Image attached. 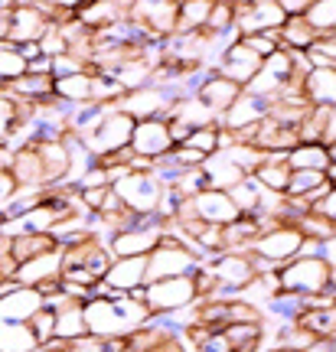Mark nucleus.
Here are the masks:
<instances>
[{
	"mask_svg": "<svg viewBox=\"0 0 336 352\" xmlns=\"http://www.w3.org/2000/svg\"><path fill=\"white\" fill-rule=\"evenodd\" d=\"M82 316H85V327L92 336L121 340V336H131V333L147 327L150 310L144 307V300H134L131 294H125V297H118V300L82 303Z\"/></svg>",
	"mask_w": 336,
	"mask_h": 352,
	"instance_id": "1",
	"label": "nucleus"
},
{
	"mask_svg": "<svg viewBox=\"0 0 336 352\" xmlns=\"http://www.w3.org/2000/svg\"><path fill=\"white\" fill-rule=\"evenodd\" d=\"M281 294H297V297H313L333 284V267L317 258H294L277 267Z\"/></svg>",
	"mask_w": 336,
	"mask_h": 352,
	"instance_id": "2",
	"label": "nucleus"
},
{
	"mask_svg": "<svg viewBox=\"0 0 336 352\" xmlns=\"http://www.w3.org/2000/svg\"><path fill=\"white\" fill-rule=\"evenodd\" d=\"M196 267H200V261L176 239H170L167 228H163L160 245L147 254V284H154V280H170V277H193Z\"/></svg>",
	"mask_w": 336,
	"mask_h": 352,
	"instance_id": "3",
	"label": "nucleus"
},
{
	"mask_svg": "<svg viewBox=\"0 0 336 352\" xmlns=\"http://www.w3.org/2000/svg\"><path fill=\"white\" fill-rule=\"evenodd\" d=\"M112 189H114V196L125 202L127 212L147 215V212H157L160 196L167 186H160V183L154 179V173H131V170H127L125 176L114 179Z\"/></svg>",
	"mask_w": 336,
	"mask_h": 352,
	"instance_id": "4",
	"label": "nucleus"
},
{
	"mask_svg": "<svg viewBox=\"0 0 336 352\" xmlns=\"http://www.w3.org/2000/svg\"><path fill=\"white\" fill-rule=\"evenodd\" d=\"M193 303H196L193 277H170V280L144 284V307L150 310V316L176 314V310H187V307H193Z\"/></svg>",
	"mask_w": 336,
	"mask_h": 352,
	"instance_id": "5",
	"label": "nucleus"
},
{
	"mask_svg": "<svg viewBox=\"0 0 336 352\" xmlns=\"http://www.w3.org/2000/svg\"><path fill=\"white\" fill-rule=\"evenodd\" d=\"M300 241H304V235H300L294 226H274V228L262 232L258 239L251 241L245 254L264 258V261H271L274 267H281V264H287V261H294V258H297Z\"/></svg>",
	"mask_w": 336,
	"mask_h": 352,
	"instance_id": "6",
	"label": "nucleus"
},
{
	"mask_svg": "<svg viewBox=\"0 0 336 352\" xmlns=\"http://www.w3.org/2000/svg\"><path fill=\"white\" fill-rule=\"evenodd\" d=\"M131 134H134V121L127 114H121L118 108H112L105 114V121L95 127V134L85 138V147L92 151L95 160H101V157H112V153L125 151L131 144Z\"/></svg>",
	"mask_w": 336,
	"mask_h": 352,
	"instance_id": "7",
	"label": "nucleus"
},
{
	"mask_svg": "<svg viewBox=\"0 0 336 352\" xmlns=\"http://www.w3.org/2000/svg\"><path fill=\"white\" fill-rule=\"evenodd\" d=\"M114 108L121 114H127L131 121H150V118H163L167 121V111L174 108V98L163 91V88H134V91H125L121 98L114 101Z\"/></svg>",
	"mask_w": 336,
	"mask_h": 352,
	"instance_id": "8",
	"label": "nucleus"
},
{
	"mask_svg": "<svg viewBox=\"0 0 336 352\" xmlns=\"http://www.w3.org/2000/svg\"><path fill=\"white\" fill-rule=\"evenodd\" d=\"M43 310V294L36 287H20L17 280H0V323H30Z\"/></svg>",
	"mask_w": 336,
	"mask_h": 352,
	"instance_id": "9",
	"label": "nucleus"
},
{
	"mask_svg": "<svg viewBox=\"0 0 336 352\" xmlns=\"http://www.w3.org/2000/svg\"><path fill=\"white\" fill-rule=\"evenodd\" d=\"M131 153L134 157H147V160H160L174 151L170 134H167V121L163 118H150V121H137L134 134H131Z\"/></svg>",
	"mask_w": 336,
	"mask_h": 352,
	"instance_id": "10",
	"label": "nucleus"
},
{
	"mask_svg": "<svg viewBox=\"0 0 336 352\" xmlns=\"http://www.w3.org/2000/svg\"><path fill=\"white\" fill-rule=\"evenodd\" d=\"M59 277H63V248L59 245L36 254V258H30V261L17 264V271H13V280L20 287H39V284L59 280Z\"/></svg>",
	"mask_w": 336,
	"mask_h": 352,
	"instance_id": "11",
	"label": "nucleus"
},
{
	"mask_svg": "<svg viewBox=\"0 0 336 352\" xmlns=\"http://www.w3.org/2000/svg\"><path fill=\"white\" fill-rule=\"evenodd\" d=\"M46 30H50V23L43 20V13L36 10V3H30V0H17V3H13V10H10V36H7L10 46L39 43Z\"/></svg>",
	"mask_w": 336,
	"mask_h": 352,
	"instance_id": "12",
	"label": "nucleus"
},
{
	"mask_svg": "<svg viewBox=\"0 0 336 352\" xmlns=\"http://www.w3.org/2000/svg\"><path fill=\"white\" fill-rule=\"evenodd\" d=\"M258 72H262V59H258L251 50H245L242 43L229 46L225 56L219 59V65H216V76L229 78V82H235V85H242V88L249 85Z\"/></svg>",
	"mask_w": 336,
	"mask_h": 352,
	"instance_id": "13",
	"label": "nucleus"
},
{
	"mask_svg": "<svg viewBox=\"0 0 336 352\" xmlns=\"http://www.w3.org/2000/svg\"><path fill=\"white\" fill-rule=\"evenodd\" d=\"M268 108H271V101L268 98H255V95H245V91H242L235 104H232L225 114H219V127L235 134V131H242V127L264 121V118H268Z\"/></svg>",
	"mask_w": 336,
	"mask_h": 352,
	"instance_id": "14",
	"label": "nucleus"
},
{
	"mask_svg": "<svg viewBox=\"0 0 336 352\" xmlns=\"http://www.w3.org/2000/svg\"><path fill=\"white\" fill-rule=\"evenodd\" d=\"M101 280L118 294H131V290L144 287L147 284V258H114Z\"/></svg>",
	"mask_w": 336,
	"mask_h": 352,
	"instance_id": "15",
	"label": "nucleus"
},
{
	"mask_svg": "<svg viewBox=\"0 0 336 352\" xmlns=\"http://www.w3.org/2000/svg\"><path fill=\"white\" fill-rule=\"evenodd\" d=\"M127 0H95V3H78V10H75V20L92 30V33H98L105 26L118 23L121 16H127Z\"/></svg>",
	"mask_w": 336,
	"mask_h": 352,
	"instance_id": "16",
	"label": "nucleus"
},
{
	"mask_svg": "<svg viewBox=\"0 0 336 352\" xmlns=\"http://www.w3.org/2000/svg\"><path fill=\"white\" fill-rule=\"evenodd\" d=\"M238 95H242V85H235V82H229V78H222V76H216V72H209L206 82L200 85V91H196V98H200L216 118L229 111V108L238 101Z\"/></svg>",
	"mask_w": 336,
	"mask_h": 352,
	"instance_id": "17",
	"label": "nucleus"
},
{
	"mask_svg": "<svg viewBox=\"0 0 336 352\" xmlns=\"http://www.w3.org/2000/svg\"><path fill=\"white\" fill-rule=\"evenodd\" d=\"M10 176H13V183H17V189H39V192L46 189L36 144H26V147H20V151H13Z\"/></svg>",
	"mask_w": 336,
	"mask_h": 352,
	"instance_id": "18",
	"label": "nucleus"
},
{
	"mask_svg": "<svg viewBox=\"0 0 336 352\" xmlns=\"http://www.w3.org/2000/svg\"><path fill=\"white\" fill-rule=\"evenodd\" d=\"M304 101L311 108H333L336 98V69H311L300 82Z\"/></svg>",
	"mask_w": 336,
	"mask_h": 352,
	"instance_id": "19",
	"label": "nucleus"
},
{
	"mask_svg": "<svg viewBox=\"0 0 336 352\" xmlns=\"http://www.w3.org/2000/svg\"><path fill=\"white\" fill-rule=\"evenodd\" d=\"M36 153H39V164H43L46 189L69 179V151H65L63 140H43V144H36Z\"/></svg>",
	"mask_w": 336,
	"mask_h": 352,
	"instance_id": "20",
	"label": "nucleus"
},
{
	"mask_svg": "<svg viewBox=\"0 0 336 352\" xmlns=\"http://www.w3.org/2000/svg\"><path fill=\"white\" fill-rule=\"evenodd\" d=\"M200 170H202V176H206V189H222V192H229L232 186H238V183L245 179V173H242L222 151L206 157Z\"/></svg>",
	"mask_w": 336,
	"mask_h": 352,
	"instance_id": "21",
	"label": "nucleus"
},
{
	"mask_svg": "<svg viewBox=\"0 0 336 352\" xmlns=\"http://www.w3.org/2000/svg\"><path fill=\"white\" fill-rule=\"evenodd\" d=\"M326 189H333V183H326V176L320 173V170H291L284 196L311 202V199H317V196H324Z\"/></svg>",
	"mask_w": 336,
	"mask_h": 352,
	"instance_id": "22",
	"label": "nucleus"
},
{
	"mask_svg": "<svg viewBox=\"0 0 336 352\" xmlns=\"http://www.w3.org/2000/svg\"><path fill=\"white\" fill-rule=\"evenodd\" d=\"M88 336L85 316H82V303H65L56 310V320H52V340L59 342H75Z\"/></svg>",
	"mask_w": 336,
	"mask_h": 352,
	"instance_id": "23",
	"label": "nucleus"
},
{
	"mask_svg": "<svg viewBox=\"0 0 336 352\" xmlns=\"http://www.w3.org/2000/svg\"><path fill=\"white\" fill-rule=\"evenodd\" d=\"M287 170H320L324 173L330 164H336V153H330L320 144H297L294 151L284 153Z\"/></svg>",
	"mask_w": 336,
	"mask_h": 352,
	"instance_id": "24",
	"label": "nucleus"
},
{
	"mask_svg": "<svg viewBox=\"0 0 336 352\" xmlns=\"http://www.w3.org/2000/svg\"><path fill=\"white\" fill-rule=\"evenodd\" d=\"M167 118H176V121H183L189 131H200V127L219 124V118H216V114H212L209 108H206V104L196 98V95H193V98H180L174 108L167 111Z\"/></svg>",
	"mask_w": 336,
	"mask_h": 352,
	"instance_id": "25",
	"label": "nucleus"
},
{
	"mask_svg": "<svg viewBox=\"0 0 336 352\" xmlns=\"http://www.w3.org/2000/svg\"><path fill=\"white\" fill-rule=\"evenodd\" d=\"M313 39H317V33L304 23V16H287L277 30V43L287 52H307L313 46Z\"/></svg>",
	"mask_w": 336,
	"mask_h": 352,
	"instance_id": "26",
	"label": "nucleus"
},
{
	"mask_svg": "<svg viewBox=\"0 0 336 352\" xmlns=\"http://www.w3.org/2000/svg\"><path fill=\"white\" fill-rule=\"evenodd\" d=\"M287 176H291V170H287L284 157H268L255 173H251V179L258 183V186L264 189V192H274V196H284L287 189Z\"/></svg>",
	"mask_w": 336,
	"mask_h": 352,
	"instance_id": "27",
	"label": "nucleus"
},
{
	"mask_svg": "<svg viewBox=\"0 0 336 352\" xmlns=\"http://www.w3.org/2000/svg\"><path fill=\"white\" fill-rule=\"evenodd\" d=\"M52 95L65 104H88L92 101V76L88 72H78V76L69 78H56L52 82Z\"/></svg>",
	"mask_w": 336,
	"mask_h": 352,
	"instance_id": "28",
	"label": "nucleus"
},
{
	"mask_svg": "<svg viewBox=\"0 0 336 352\" xmlns=\"http://www.w3.org/2000/svg\"><path fill=\"white\" fill-rule=\"evenodd\" d=\"M212 0H183L176 13V33H202L209 20Z\"/></svg>",
	"mask_w": 336,
	"mask_h": 352,
	"instance_id": "29",
	"label": "nucleus"
},
{
	"mask_svg": "<svg viewBox=\"0 0 336 352\" xmlns=\"http://www.w3.org/2000/svg\"><path fill=\"white\" fill-rule=\"evenodd\" d=\"M33 349H39V342L26 323H0V352H33Z\"/></svg>",
	"mask_w": 336,
	"mask_h": 352,
	"instance_id": "30",
	"label": "nucleus"
},
{
	"mask_svg": "<svg viewBox=\"0 0 336 352\" xmlns=\"http://www.w3.org/2000/svg\"><path fill=\"white\" fill-rule=\"evenodd\" d=\"M304 23L311 26L317 36H333L336 3L333 0H311V7H307V13H304Z\"/></svg>",
	"mask_w": 336,
	"mask_h": 352,
	"instance_id": "31",
	"label": "nucleus"
},
{
	"mask_svg": "<svg viewBox=\"0 0 336 352\" xmlns=\"http://www.w3.org/2000/svg\"><path fill=\"white\" fill-rule=\"evenodd\" d=\"M300 329H307L313 340H333L336 333V310H304L294 320Z\"/></svg>",
	"mask_w": 336,
	"mask_h": 352,
	"instance_id": "32",
	"label": "nucleus"
},
{
	"mask_svg": "<svg viewBox=\"0 0 336 352\" xmlns=\"http://www.w3.org/2000/svg\"><path fill=\"white\" fill-rule=\"evenodd\" d=\"M333 121V108H311L297 124V144H320L324 127Z\"/></svg>",
	"mask_w": 336,
	"mask_h": 352,
	"instance_id": "33",
	"label": "nucleus"
},
{
	"mask_svg": "<svg viewBox=\"0 0 336 352\" xmlns=\"http://www.w3.org/2000/svg\"><path fill=\"white\" fill-rule=\"evenodd\" d=\"M50 248H56L52 235H17V239H10V258L17 264L30 261V258L50 252Z\"/></svg>",
	"mask_w": 336,
	"mask_h": 352,
	"instance_id": "34",
	"label": "nucleus"
},
{
	"mask_svg": "<svg viewBox=\"0 0 336 352\" xmlns=\"http://www.w3.org/2000/svg\"><path fill=\"white\" fill-rule=\"evenodd\" d=\"M105 76H112L125 91H134V88H144L150 82V69L140 59H127L125 65H118V69L105 72Z\"/></svg>",
	"mask_w": 336,
	"mask_h": 352,
	"instance_id": "35",
	"label": "nucleus"
},
{
	"mask_svg": "<svg viewBox=\"0 0 336 352\" xmlns=\"http://www.w3.org/2000/svg\"><path fill=\"white\" fill-rule=\"evenodd\" d=\"M304 59L311 69H336V36H317Z\"/></svg>",
	"mask_w": 336,
	"mask_h": 352,
	"instance_id": "36",
	"label": "nucleus"
},
{
	"mask_svg": "<svg viewBox=\"0 0 336 352\" xmlns=\"http://www.w3.org/2000/svg\"><path fill=\"white\" fill-rule=\"evenodd\" d=\"M235 26V10H232V0H212L209 7V20L202 33H225Z\"/></svg>",
	"mask_w": 336,
	"mask_h": 352,
	"instance_id": "37",
	"label": "nucleus"
},
{
	"mask_svg": "<svg viewBox=\"0 0 336 352\" xmlns=\"http://www.w3.org/2000/svg\"><path fill=\"white\" fill-rule=\"evenodd\" d=\"M20 76H26V63L20 59L17 46L0 43V82L7 85V82H13V78H20Z\"/></svg>",
	"mask_w": 336,
	"mask_h": 352,
	"instance_id": "38",
	"label": "nucleus"
},
{
	"mask_svg": "<svg viewBox=\"0 0 336 352\" xmlns=\"http://www.w3.org/2000/svg\"><path fill=\"white\" fill-rule=\"evenodd\" d=\"M183 147H189V151L202 153V157H212V153L219 151V124H212V127H200V131H193V134H189V140L183 144Z\"/></svg>",
	"mask_w": 336,
	"mask_h": 352,
	"instance_id": "39",
	"label": "nucleus"
},
{
	"mask_svg": "<svg viewBox=\"0 0 336 352\" xmlns=\"http://www.w3.org/2000/svg\"><path fill=\"white\" fill-rule=\"evenodd\" d=\"M238 43H242L245 50L255 52L262 63L268 59V56H274V52L281 50V43H277V30H274V33H251V36H242Z\"/></svg>",
	"mask_w": 336,
	"mask_h": 352,
	"instance_id": "40",
	"label": "nucleus"
},
{
	"mask_svg": "<svg viewBox=\"0 0 336 352\" xmlns=\"http://www.w3.org/2000/svg\"><path fill=\"white\" fill-rule=\"evenodd\" d=\"M52 320H56V314H52L50 307H43V310H36V314L30 316V333L36 336V342L39 346H46V342L52 340Z\"/></svg>",
	"mask_w": 336,
	"mask_h": 352,
	"instance_id": "41",
	"label": "nucleus"
},
{
	"mask_svg": "<svg viewBox=\"0 0 336 352\" xmlns=\"http://www.w3.org/2000/svg\"><path fill=\"white\" fill-rule=\"evenodd\" d=\"M307 212L317 215V219H326V222H336V192L333 189H326L324 196L311 199L307 202Z\"/></svg>",
	"mask_w": 336,
	"mask_h": 352,
	"instance_id": "42",
	"label": "nucleus"
},
{
	"mask_svg": "<svg viewBox=\"0 0 336 352\" xmlns=\"http://www.w3.org/2000/svg\"><path fill=\"white\" fill-rule=\"evenodd\" d=\"M78 72H85V65L78 63V59H72L69 52H63V56H56V59H52V65H50V76H52V82H56V78L78 76Z\"/></svg>",
	"mask_w": 336,
	"mask_h": 352,
	"instance_id": "43",
	"label": "nucleus"
},
{
	"mask_svg": "<svg viewBox=\"0 0 336 352\" xmlns=\"http://www.w3.org/2000/svg\"><path fill=\"white\" fill-rule=\"evenodd\" d=\"M13 127H17V108H13V98L0 91V144H7Z\"/></svg>",
	"mask_w": 336,
	"mask_h": 352,
	"instance_id": "44",
	"label": "nucleus"
},
{
	"mask_svg": "<svg viewBox=\"0 0 336 352\" xmlns=\"http://www.w3.org/2000/svg\"><path fill=\"white\" fill-rule=\"evenodd\" d=\"M65 352H112V340H101V336H82L75 342H65Z\"/></svg>",
	"mask_w": 336,
	"mask_h": 352,
	"instance_id": "45",
	"label": "nucleus"
},
{
	"mask_svg": "<svg viewBox=\"0 0 336 352\" xmlns=\"http://www.w3.org/2000/svg\"><path fill=\"white\" fill-rule=\"evenodd\" d=\"M10 10H13V0L7 7H0V43H7V36H10Z\"/></svg>",
	"mask_w": 336,
	"mask_h": 352,
	"instance_id": "46",
	"label": "nucleus"
},
{
	"mask_svg": "<svg viewBox=\"0 0 336 352\" xmlns=\"http://www.w3.org/2000/svg\"><path fill=\"white\" fill-rule=\"evenodd\" d=\"M17 52H20V59H23V63H33V59H39V56H43L39 43H23V46H17Z\"/></svg>",
	"mask_w": 336,
	"mask_h": 352,
	"instance_id": "47",
	"label": "nucleus"
},
{
	"mask_svg": "<svg viewBox=\"0 0 336 352\" xmlns=\"http://www.w3.org/2000/svg\"><path fill=\"white\" fill-rule=\"evenodd\" d=\"M271 352H304V349H271Z\"/></svg>",
	"mask_w": 336,
	"mask_h": 352,
	"instance_id": "48",
	"label": "nucleus"
}]
</instances>
